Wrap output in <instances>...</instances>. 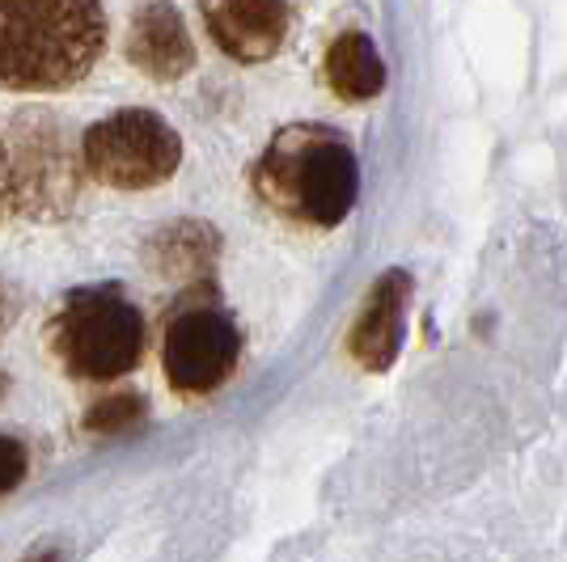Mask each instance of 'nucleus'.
Listing matches in <instances>:
<instances>
[{"label": "nucleus", "mask_w": 567, "mask_h": 562, "mask_svg": "<svg viewBox=\"0 0 567 562\" xmlns=\"http://www.w3.org/2000/svg\"><path fill=\"white\" fill-rule=\"evenodd\" d=\"M106 34L102 0H0V90L60 94L81 85Z\"/></svg>", "instance_id": "f257e3e1"}, {"label": "nucleus", "mask_w": 567, "mask_h": 562, "mask_svg": "<svg viewBox=\"0 0 567 562\" xmlns=\"http://www.w3.org/2000/svg\"><path fill=\"white\" fill-rule=\"evenodd\" d=\"M255 190L267 208L309 229H334L360 195L355 148L331 127L292 123L276 132L255 165Z\"/></svg>", "instance_id": "f03ea898"}, {"label": "nucleus", "mask_w": 567, "mask_h": 562, "mask_svg": "<svg viewBox=\"0 0 567 562\" xmlns=\"http://www.w3.org/2000/svg\"><path fill=\"white\" fill-rule=\"evenodd\" d=\"M51 352L76 381H118L144 360L148 326L141 305L118 283L72 288L51 318Z\"/></svg>", "instance_id": "7ed1b4c3"}, {"label": "nucleus", "mask_w": 567, "mask_h": 562, "mask_svg": "<svg viewBox=\"0 0 567 562\" xmlns=\"http://www.w3.org/2000/svg\"><path fill=\"white\" fill-rule=\"evenodd\" d=\"M85 174L111 190L162 187L183 165V140L157 111H115L81 136Z\"/></svg>", "instance_id": "20e7f679"}, {"label": "nucleus", "mask_w": 567, "mask_h": 562, "mask_svg": "<svg viewBox=\"0 0 567 562\" xmlns=\"http://www.w3.org/2000/svg\"><path fill=\"white\" fill-rule=\"evenodd\" d=\"M241 334L234 318L216 305H183L169 313L162 339V368L178 394H213L237 368Z\"/></svg>", "instance_id": "39448f33"}, {"label": "nucleus", "mask_w": 567, "mask_h": 562, "mask_svg": "<svg viewBox=\"0 0 567 562\" xmlns=\"http://www.w3.org/2000/svg\"><path fill=\"white\" fill-rule=\"evenodd\" d=\"M213 43L237 64H262L288 39L284 0H199Z\"/></svg>", "instance_id": "423d86ee"}, {"label": "nucleus", "mask_w": 567, "mask_h": 562, "mask_svg": "<svg viewBox=\"0 0 567 562\" xmlns=\"http://www.w3.org/2000/svg\"><path fill=\"white\" fill-rule=\"evenodd\" d=\"M127 60L153 81H178L195 64V43L183 13L169 0H148L132 13L127 25Z\"/></svg>", "instance_id": "0eeeda50"}, {"label": "nucleus", "mask_w": 567, "mask_h": 562, "mask_svg": "<svg viewBox=\"0 0 567 562\" xmlns=\"http://www.w3.org/2000/svg\"><path fill=\"white\" fill-rule=\"evenodd\" d=\"M406 305H411V275L406 271H385L373 292H369V305L360 313V322L352 326V339L348 347L352 355L373 368V373H385L394 364V355L402 347V322H406Z\"/></svg>", "instance_id": "6e6552de"}, {"label": "nucleus", "mask_w": 567, "mask_h": 562, "mask_svg": "<svg viewBox=\"0 0 567 562\" xmlns=\"http://www.w3.org/2000/svg\"><path fill=\"white\" fill-rule=\"evenodd\" d=\"M327 81L343 102H369L385 90V64L378 55V43L360 30L339 34L327 51Z\"/></svg>", "instance_id": "1a4fd4ad"}, {"label": "nucleus", "mask_w": 567, "mask_h": 562, "mask_svg": "<svg viewBox=\"0 0 567 562\" xmlns=\"http://www.w3.org/2000/svg\"><path fill=\"white\" fill-rule=\"evenodd\" d=\"M144 402L136 394H115V398H106L102 406H94V415H90V427L94 431H118V427H132V423L141 419Z\"/></svg>", "instance_id": "9d476101"}, {"label": "nucleus", "mask_w": 567, "mask_h": 562, "mask_svg": "<svg viewBox=\"0 0 567 562\" xmlns=\"http://www.w3.org/2000/svg\"><path fill=\"white\" fill-rule=\"evenodd\" d=\"M25 469H30V452H25L22 440L0 436V495L18 491L25 478Z\"/></svg>", "instance_id": "9b49d317"}, {"label": "nucleus", "mask_w": 567, "mask_h": 562, "mask_svg": "<svg viewBox=\"0 0 567 562\" xmlns=\"http://www.w3.org/2000/svg\"><path fill=\"white\" fill-rule=\"evenodd\" d=\"M18 216V183H13V157H9V144L0 140V225Z\"/></svg>", "instance_id": "f8f14e48"}]
</instances>
